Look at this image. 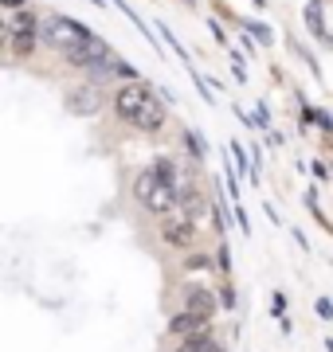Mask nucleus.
I'll list each match as a JSON object with an SVG mask.
<instances>
[{
	"instance_id": "1",
	"label": "nucleus",
	"mask_w": 333,
	"mask_h": 352,
	"mask_svg": "<svg viewBox=\"0 0 333 352\" xmlns=\"http://www.w3.org/2000/svg\"><path fill=\"white\" fill-rule=\"evenodd\" d=\"M133 196L145 212L153 215H173L180 212V180H177V164L173 161H157L149 168H141L133 180Z\"/></svg>"
},
{
	"instance_id": "2",
	"label": "nucleus",
	"mask_w": 333,
	"mask_h": 352,
	"mask_svg": "<svg viewBox=\"0 0 333 352\" xmlns=\"http://www.w3.org/2000/svg\"><path fill=\"white\" fill-rule=\"evenodd\" d=\"M114 113L126 122V126L141 129V133H157V129L165 126V106H161V98H157V90L149 87V82H141V78L118 87Z\"/></svg>"
},
{
	"instance_id": "3",
	"label": "nucleus",
	"mask_w": 333,
	"mask_h": 352,
	"mask_svg": "<svg viewBox=\"0 0 333 352\" xmlns=\"http://www.w3.org/2000/svg\"><path fill=\"white\" fill-rule=\"evenodd\" d=\"M39 36H43V43H47V47H55V51H75L78 43H87L90 36H94V32H90V28H83L78 24V20H71V16H47V20H43V24H39Z\"/></svg>"
},
{
	"instance_id": "4",
	"label": "nucleus",
	"mask_w": 333,
	"mask_h": 352,
	"mask_svg": "<svg viewBox=\"0 0 333 352\" xmlns=\"http://www.w3.org/2000/svg\"><path fill=\"white\" fill-rule=\"evenodd\" d=\"M36 36H39V24L32 12H8L4 20V39H8V51H12L16 59H24L36 51Z\"/></svg>"
},
{
	"instance_id": "5",
	"label": "nucleus",
	"mask_w": 333,
	"mask_h": 352,
	"mask_svg": "<svg viewBox=\"0 0 333 352\" xmlns=\"http://www.w3.org/2000/svg\"><path fill=\"white\" fill-rule=\"evenodd\" d=\"M161 243L173 251H189L196 243V219L189 212H173L161 219Z\"/></svg>"
},
{
	"instance_id": "6",
	"label": "nucleus",
	"mask_w": 333,
	"mask_h": 352,
	"mask_svg": "<svg viewBox=\"0 0 333 352\" xmlns=\"http://www.w3.org/2000/svg\"><path fill=\"white\" fill-rule=\"evenodd\" d=\"M219 289H212V286H196V282H189V286L180 289V309L184 314H196V317H216V305H219V298H216Z\"/></svg>"
},
{
	"instance_id": "7",
	"label": "nucleus",
	"mask_w": 333,
	"mask_h": 352,
	"mask_svg": "<svg viewBox=\"0 0 333 352\" xmlns=\"http://www.w3.org/2000/svg\"><path fill=\"white\" fill-rule=\"evenodd\" d=\"M169 333L177 340H193V337H208L212 333V321L208 317H196V314H173V321H169Z\"/></svg>"
},
{
	"instance_id": "8",
	"label": "nucleus",
	"mask_w": 333,
	"mask_h": 352,
	"mask_svg": "<svg viewBox=\"0 0 333 352\" xmlns=\"http://www.w3.org/2000/svg\"><path fill=\"white\" fill-rule=\"evenodd\" d=\"M110 55V47H106V39H98V36H90L87 43H78L75 51H67L63 59L71 67H83V71H90V67L98 63V59H106Z\"/></svg>"
},
{
	"instance_id": "9",
	"label": "nucleus",
	"mask_w": 333,
	"mask_h": 352,
	"mask_svg": "<svg viewBox=\"0 0 333 352\" xmlns=\"http://www.w3.org/2000/svg\"><path fill=\"white\" fill-rule=\"evenodd\" d=\"M87 75H90V82H94V78H126V82H133V78H138V67L126 63V59H118L114 51H110L106 59H98V63L90 67Z\"/></svg>"
},
{
	"instance_id": "10",
	"label": "nucleus",
	"mask_w": 333,
	"mask_h": 352,
	"mask_svg": "<svg viewBox=\"0 0 333 352\" xmlns=\"http://www.w3.org/2000/svg\"><path fill=\"white\" fill-rule=\"evenodd\" d=\"M180 266H184V274H208V270H219L216 258H208V254H189Z\"/></svg>"
},
{
	"instance_id": "11",
	"label": "nucleus",
	"mask_w": 333,
	"mask_h": 352,
	"mask_svg": "<svg viewBox=\"0 0 333 352\" xmlns=\"http://www.w3.org/2000/svg\"><path fill=\"white\" fill-rule=\"evenodd\" d=\"M177 352H219L216 349V337H193V340H177Z\"/></svg>"
},
{
	"instance_id": "12",
	"label": "nucleus",
	"mask_w": 333,
	"mask_h": 352,
	"mask_svg": "<svg viewBox=\"0 0 333 352\" xmlns=\"http://www.w3.org/2000/svg\"><path fill=\"white\" fill-rule=\"evenodd\" d=\"M71 110L75 113H94L98 110V106H94V94H90V90H75V94H71Z\"/></svg>"
},
{
	"instance_id": "13",
	"label": "nucleus",
	"mask_w": 333,
	"mask_h": 352,
	"mask_svg": "<svg viewBox=\"0 0 333 352\" xmlns=\"http://www.w3.org/2000/svg\"><path fill=\"white\" fill-rule=\"evenodd\" d=\"M306 24H310V32H314L321 43L330 39V36H325V24H321V8H318V4H310V8H306Z\"/></svg>"
},
{
	"instance_id": "14",
	"label": "nucleus",
	"mask_w": 333,
	"mask_h": 352,
	"mask_svg": "<svg viewBox=\"0 0 333 352\" xmlns=\"http://www.w3.org/2000/svg\"><path fill=\"white\" fill-rule=\"evenodd\" d=\"M216 266H219V274H228V270H231V247H228V239H219V254H216Z\"/></svg>"
},
{
	"instance_id": "15",
	"label": "nucleus",
	"mask_w": 333,
	"mask_h": 352,
	"mask_svg": "<svg viewBox=\"0 0 333 352\" xmlns=\"http://www.w3.org/2000/svg\"><path fill=\"white\" fill-rule=\"evenodd\" d=\"M184 149L200 161V157H204V141H200V133H184Z\"/></svg>"
},
{
	"instance_id": "16",
	"label": "nucleus",
	"mask_w": 333,
	"mask_h": 352,
	"mask_svg": "<svg viewBox=\"0 0 333 352\" xmlns=\"http://www.w3.org/2000/svg\"><path fill=\"white\" fill-rule=\"evenodd\" d=\"M270 314L286 317V294H282V289H275V294H270Z\"/></svg>"
},
{
	"instance_id": "17",
	"label": "nucleus",
	"mask_w": 333,
	"mask_h": 352,
	"mask_svg": "<svg viewBox=\"0 0 333 352\" xmlns=\"http://www.w3.org/2000/svg\"><path fill=\"white\" fill-rule=\"evenodd\" d=\"M247 32H251V36H255L259 43H270V28H267V24H259V20L251 24V20H247Z\"/></svg>"
},
{
	"instance_id": "18",
	"label": "nucleus",
	"mask_w": 333,
	"mask_h": 352,
	"mask_svg": "<svg viewBox=\"0 0 333 352\" xmlns=\"http://www.w3.org/2000/svg\"><path fill=\"white\" fill-rule=\"evenodd\" d=\"M318 317H321V321H330V317H333V302L321 298V302H318Z\"/></svg>"
},
{
	"instance_id": "19",
	"label": "nucleus",
	"mask_w": 333,
	"mask_h": 352,
	"mask_svg": "<svg viewBox=\"0 0 333 352\" xmlns=\"http://www.w3.org/2000/svg\"><path fill=\"white\" fill-rule=\"evenodd\" d=\"M219 294H224V305H228V309H231V305H235V289H231V286H224V289H219Z\"/></svg>"
},
{
	"instance_id": "20",
	"label": "nucleus",
	"mask_w": 333,
	"mask_h": 352,
	"mask_svg": "<svg viewBox=\"0 0 333 352\" xmlns=\"http://www.w3.org/2000/svg\"><path fill=\"white\" fill-rule=\"evenodd\" d=\"M0 4H4V8H20V4H24V0H0Z\"/></svg>"
},
{
	"instance_id": "21",
	"label": "nucleus",
	"mask_w": 333,
	"mask_h": 352,
	"mask_svg": "<svg viewBox=\"0 0 333 352\" xmlns=\"http://www.w3.org/2000/svg\"><path fill=\"white\" fill-rule=\"evenodd\" d=\"M325 352H333V337H330V340H325Z\"/></svg>"
}]
</instances>
